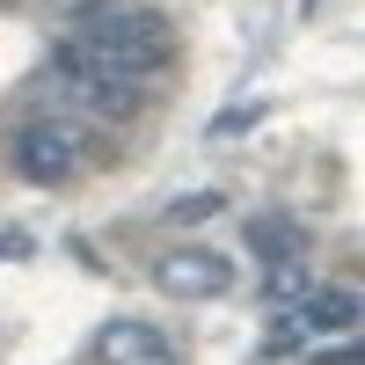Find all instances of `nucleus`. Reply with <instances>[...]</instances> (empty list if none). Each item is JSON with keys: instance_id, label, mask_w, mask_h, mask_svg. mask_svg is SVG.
I'll list each match as a JSON object with an SVG mask.
<instances>
[{"instance_id": "nucleus-1", "label": "nucleus", "mask_w": 365, "mask_h": 365, "mask_svg": "<svg viewBox=\"0 0 365 365\" xmlns=\"http://www.w3.org/2000/svg\"><path fill=\"white\" fill-rule=\"evenodd\" d=\"M154 285L168 299H220V292H234V263L212 249H168L154 263Z\"/></svg>"}, {"instance_id": "nucleus-2", "label": "nucleus", "mask_w": 365, "mask_h": 365, "mask_svg": "<svg viewBox=\"0 0 365 365\" xmlns=\"http://www.w3.org/2000/svg\"><path fill=\"white\" fill-rule=\"evenodd\" d=\"M96 365H175V344L161 336L154 322L117 314V322L96 329Z\"/></svg>"}, {"instance_id": "nucleus-3", "label": "nucleus", "mask_w": 365, "mask_h": 365, "mask_svg": "<svg viewBox=\"0 0 365 365\" xmlns=\"http://www.w3.org/2000/svg\"><path fill=\"white\" fill-rule=\"evenodd\" d=\"M73 132L66 125H29V132H15V175L22 182H66L73 175Z\"/></svg>"}, {"instance_id": "nucleus-4", "label": "nucleus", "mask_w": 365, "mask_h": 365, "mask_svg": "<svg viewBox=\"0 0 365 365\" xmlns=\"http://www.w3.org/2000/svg\"><path fill=\"white\" fill-rule=\"evenodd\" d=\"M358 292L351 285H307V299H299V329L307 336H344V329H358Z\"/></svg>"}, {"instance_id": "nucleus-5", "label": "nucleus", "mask_w": 365, "mask_h": 365, "mask_svg": "<svg viewBox=\"0 0 365 365\" xmlns=\"http://www.w3.org/2000/svg\"><path fill=\"white\" fill-rule=\"evenodd\" d=\"M66 96H81L96 117H132V110H139V81H117V73H81Z\"/></svg>"}, {"instance_id": "nucleus-6", "label": "nucleus", "mask_w": 365, "mask_h": 365, "mask_svg": "<svg viewBox=\"0 0 365 365\" xmlns=\"http://www.w3.org/2000/svg\"><path fill=\"white\" fill-rule=\"evenodd\" d=\"M249 249L263 263H292L299 249H307V234H299L292 220H249Z\"/></svg>"}, {"instance_id": "nucleus-7", "label": "nucleus", "mask_w": 365, "mask_h": 365, "mask_svg": "<svg viewBox=\"0 0 365 365\" xmlns=\"http://www.w3.org/2000/svg\"><path fill=\"white\" fill-rule=\"evenodd\" d=\"M307 285H314V278H307V263H299V256H292V263H270V299H307Z\"/></svg>"}, {"instance_id": "nucleus-8", "label": "nucleus", "mask_w": 365, "mask_h": 365, "mask_svg": "<svg viewBox=\"0 0 365 365\" xmlns=\"http://www.w3.org/2000/svg\"><path fill=\"white\" fill-rule=\"evenodd\" d=\"M220 205H227L220 190H190V197H175V205H168V220H175V227H197V220H212Z\"/></svg>"}, {"instance_id": "nucleus-9", "label": "nucleus", "mask_w": 365, "mask_h": 365, "mask_svg": "<svg viewBox=\"0 0 365 365\" xmlns=\"http://www.w3.org/2000/svg\"><path fill=\"white\" fill-rule=\"evenodd\" d=\"M256 117H263V110H227V117H220V125H212V132H220V139H227V132H249Z\"/></svg>"}, {"instance_id": "nucleus-10", "label": "nucleus", "mask_w": 365, "mask_h": 365, "mask_svg": "<svg viewBox=\"0 0 365 365\" xmlns=\"http://www.w3.org/2000/svg\"><path fill=\"white\" fill-rule=\"evenodd\" d=\"M15 249H22V241H8V234H0V256H15Z\"/></svg>"}]
</instances>
